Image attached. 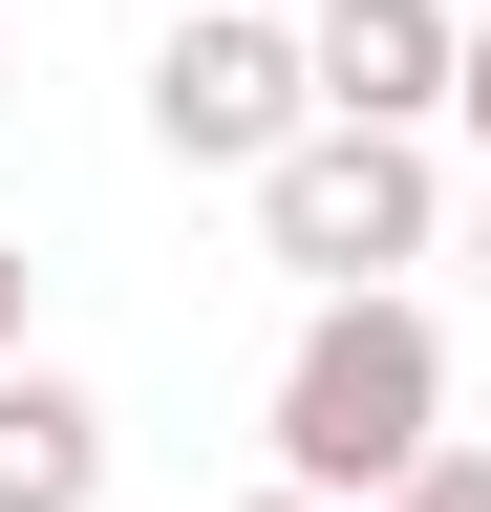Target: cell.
<instances>
[{
  "label": "cell",
  "mask_w": 491,
  "mask_h": 512,
  "mask_svg": "<svg viewBox=\"0 0 491 512\" xmlns=\"http://www.w3.org/2000/svg\"><path fill=\"white\" fill-rule=\"evenodd\" d=\"M427 235H449L427 128H299V150L257 171V256H278V278H321V299H385Z\"/></svg>",
  "instance_id": "2"
},
{
  "label": "cell",
  "mask_w": 491,
  "mask_h": 512,
  "mask_svg": "<svg viewBox=\"0 0 491 512\" xmlns=\"http://www.w3.org/2000/svg\"><path fill=\"white\" fill-rule=\"evenodd\" d=\"M22 320H43V256H22V235H0V363H22Z\"/></svg>",
  "instance_id": "7"
},
{
  "label": "cell",
  "mask_w": 491,
  "mask_h": 512,
  "mask_svg": "<svg viewBox=\"0 0 491 512\" xmlns=\"http://www.w3.org/2000/svg\"><path fill=\"white\" fill-rule=\"evenodd\" d=\"M449 107H470V128H491V22H470V86H449Z\"/></svg>",
  "instance_id": "8"
},
{
  "label": "cell",
  "mask_w": 491,
  "mask_h": 512,
  "mask_svg": "<svg viewBox=\"0 0 491 512\" xmlns=\"http://www.w3.org/2000/svg\"><path fill=\"white\" fill-rule=\"evenodd\" d=\"M299 128H321V64H299V22H235V0H193V22L150 43V150H171V171H278Z\"/></svg>",
  "instance_id": "3"
},
{
  "label": "cell",
  "mask_w": 491,
  "mask_h": 512,
  "mask_svg": "<svg viewBox=\"0 0 491 512\" xmlns=\"http://www.w3.org/2000/svg\"><path fill=\"white\" fill-rule=\"evenodd\" d=\"M299 64H321V128H427L470 86V22H449V0H321Z\"/></svg>",
  "instance_id": "4"
},
{
  "label": "cell",
  "mask_w": 491,
  "mask_h": 512,
  "mask_svg": "<svg viewBox=\"0 0 491 512\" xmlns=\"http://www.w3.org/2000/svg\"><path fill=\"white\" fill-rule=\"evenodd\" d=\"M107 491V406L65 363H0V512H86Z\"/></svg>",
  "instance_id": "5"
},
{
  "label": "cell",
  "mask_w": 491,
  "mask_h": 512,
  "mask_svg": "<svg viewBox=\"0 0 491 512\" xmlns=\"http://www.w3.org/2000/svg\"><path fill=\"white\" fill-rule=\"evenodd\" d=\"M235 512H321V491H235Z\"/></svg>",
  "instance_id": "9"
},
{
  "label": "cell",
  "mask_w": 491,
  "mask_h": 512,
  "mask_svg": "<svg viewBox=\"0 0 491 512\" xmlns=\"http://www.w3.org/2000/svg\"><path fill=\"white\" fill-rule=\"evenodd\" d=\"M385 512H491V448H427V470H406Z\"/></svg>",
  "instance_id": "6"
},
{
  "label": "cell",
  "mask_w": 491,
  "mask_h": 512,
  "mask_svg": "<svg viewBox=\"0 0 491 512\" xmlns=\"http://www.w3.org/2000/svg\"><path fill=\"white\" fill-rule=\"evenodd\" d=\"M470 278H491V192H470Z\"/></svg>",
  "instance_id": "10"
},
{
  "label": "cell",
  "mask_w": 491,
  "mask_h": 512,
  "mask_svg": "<svg viewBox=\"0 0 491 512\" xmlns=\"http://www.w3.org/2000/svg\"><path fill=\"white\" fill-rule=\"evenodd\" d=\"M427 448H449V320H427L406 278H385V299H321L299 363H278V491L385 512Z\"/></svg>",
  "instance_id": "1"
}]
</instances>
